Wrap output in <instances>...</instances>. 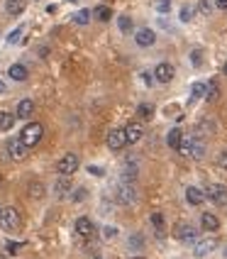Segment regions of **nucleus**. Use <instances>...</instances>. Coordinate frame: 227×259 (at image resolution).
I'll return each instance as SVG.
<instances>
[{
	"label": "nucleus",
	"mask_w": 227,
	"mask_h": 259,
	"mask_svg": "<svg viewBox=\"0 0 227 259\" xmlns=\"http://www.w3.org/2000/svg\"><path fill=\"white\" fill-rule=\"evenodd\" d=\"M173 76H176V69L171 66L169 61H161V64H156L154 81H159V83H171V81H173Z\"/></svg>",
	"instance_id": "nucleus-9"
},
{
	"label": "nucleus",
	"mask_w": 227,
	"mask_h": 259,
	"mask_svg": "<svg viewBox=\"0 0 227 259\" xmlns=\"http://www.w3.org/2000/svg\"><path fill=\"white\" fill-rule=\"evenodd\" d=\"M154 105H152V103H140V105H137V115L142 117V120H152V117H154Z\"/></svg>",
	"instance_id": "nucleus-24"
},
{
	"label": "nucleus",
	"mask_w": 227,
	"mask_h": 259,
	"mask_svg": "<svg viewBox=\"0 0 227 259\" xmlns=\"http://www.w3.org/2000/svg\"><path fill=\"white\" fill-rule=\"evenodd\" d=\"M142 245H144V237L142 235H129V249H142Z\"/></svg>",
	"instance_id": "nucleus-34"
},
{
	"label": "nucleus",
	"mask_w": 227,
	"mask_h": 259,
	"mask_svg": "<svg viewBox=\"0 0 227 259\" xmlns=\"http://www.w3.org/2000/svg\"><path fill=\"white\" fill-rule=\"evenodd\" d=\"M217 169L227 171V149H222V152L217 154Z\"/></svg>",
	"instance_id": "nucleus-37"
},
{
	"label": "nucleus",
	"mask_w": 227,
	"mask_h": 259,
	"mask_svg": "<svg viewBox=\"0 0 227 259\" xmlns=\"http://www.w3.org/2000/svg\"><path fill=\"white\" fill-rule=\"evenodd\" d=\"M108 149H113V152H120L125 144H127V140H125V130L122 127H113L110 132H108Z\"/></svg>",
	"instance_id": "nucleus-10"
},
{
	"label": "nucleus",
	"mask_w": 227,
	"mask_h": 259,
	"mask_svg": "<svg viewBox=\"0 0 227 259\" xmlns=\"http://www.w3.org/2000/svg\"><path fill=\"white\" fill-rule=\"evenodd\" d=\"M215 8L217 10H227V0H215Z\"/></svg>",
	"instance_id": "nucleus-43"
},
{
	"label": "nucleus",
	"mask_w": 227,
	"mask_h": 259,
	"mask_svg": "<svg viewBox=\"0 0 227 259\" xmlns=\"http://www.w3.org/2000/svg\"><path fill=\"white\" fill-rule=\"evenodd\" d=\"M71 176H59L57 184H54V193H57L59 198H66V196H71Z\"/></svg>",
	"instance_id": "nucleus-16"
},
{
	"label": "nucleus",
	"mask_w": 227,
	"mask_h": 259,
	"mask_svg": "<svg viewBox=\"0 0 227 259\" xmlns=\"http://www.w3.org/2000/svg\"><path fill=\"white\" fill-rule=\"evenodd\" d=\"M5 152H8V157L13 159V161H25L29 157V149L20 140H10V142L5 144Z\"/></svg>",
	"instance_id": "nucleus-7"
},
{
	"label": "nucleus",
	"mask_w": 227,
	"mask_h": 259,
	"mask_svg": "<svg viewBox=\"0 0 227 259\" xmlns=\"http://www.w3.org/2000/svg\"><path fill=\"white\" fill-rule=\"evenodd\" d=\"M22 32H25V25H20V27H15L13 32L8 34V39H5V42H8V44H15V42H17V39H20V37H22Z\"/></svg>",
	"instance_id": "nucleus-32"
},
{
	"label": "nucleus",
	"mask_w": 227,
	"mask_h": 259,
	"mask_svg": "<svg viewBox=\"0 0 227 259\" xmlns=\"http://www.w3.org/2000/svg\"><path fill=\"white\" fill-rule=\"evenodd\" d=\"M222 73H225V76H227V61H225V66H222Z\"/></svg>",
	"instance_id": "nucleus-46"
},
{
	"label": "nucleus",
	"mask_w": 227,
	"mask_h": 259,
	"mask_svg": "<svg viewBox=\"0 0 227 259\" xmlns=\"http://www.w3.org/2000/svg\"><path fill=\"white\" fill-rule=\"evenodd\" d=\"M88 171L93 174V176H105V171H103L100 166H88Z\"/></svg>",
	"instance_id": "nucleus-41"
},
{
	"label": "nucleus",
	"mask_w": 227,
	"mask_h": 259,
	"mask_svg": "<svg viewBox=\"0 0 227 259\" xmlns=\"http://www.w3.org/2000/svg\"><path fill=\"white\" fill-rule=\"evenodd\" d=\"M125 140H127V144H137L140 140H142V135H144V130H142V125L134 120V122H127L125 125Z\"/></svg>",
	"instance_id": "nucleus-14"
},
{
	"label": "nucleus",
	"mask_w": 227,
	"mask_h": 259,
	"mask_svg": "<svg viewBox=\"0 0 227 259\" xmlns=\"http://www.w3.org/2000/svg\"><path fill=\"white\" fill-rule=\"evenodd\" d=\"M8 76L13 78V81H27V66L25 64H13L10 69H8Z\"/></svg>",
	"instance_id": "nucleus-21"
},
{
	"label": "nucleus",
	"mask_w": 227,
	"mask_h": 259,
	"mask_svg": "<svg viewBox=\"0 0 227 259\" xmlns=\"http://www.w3.org/2000/svg\"><path fill=\"white\" fill-rule=\"evenodd\" d=\"M186 201L191 205H203L205 203V191L198 186H188L186 188Z\"/></svg>",
	"instance_id": "nucleus-17"
},
{
	"label": "nucleus",
	"mask_w": 227,
	"mask_h": 259,
	"mask_svg": "<svg viewBox=\"0 0 227 259\" xmlns=\"http://www.w3.org/2000/svg\"><path fill=\"white\" fill-rule=\"evenodd\" d=\"M44 137V125L42 122H27L25 127H22V132H20V142L25 144L27 149H32V147H37V144L42 142Z\"/></svg>",
	"instance_id": "nucleus-1"
},
{
	"label": "nucleus",
	"mask_w": 227,
	"mask_h": 259,
	"mask_svg": "<svg viewBox=\"0 0 227 259\" xmlns=\"http://www.w3.org/2000/svg\"><path fill=\"white\" fill-rule=\"evenodd\" d=\"M25 8H27V0H5V13L13 15V17L22 15Z\"/></svg>",
	"instance_id": "nucleus-19"
},
{
	"label": "nucleus",
	"mask_w": 227,
	"mask_h": 259,
	"mask_svg": "<svg viewBox=\"0 0 227 259\" xmlns=\"http://www.w3.org/2000/svg\"><path fill=\"white\" fill-rule=\"evenodd\" d=\"M117 201L122 203V205H132V203H137V188H134V184L125 181L122 186L117 188Z\"/></svg>",
	"instance_id": "nucleus-11"
},
{
	"label": "nucleus",
	"mask_w": 227,
	"mask_h": 259,
	"mask_svg": "<svg viewBox=\"0 0 227 259\" xmlns=\"http://www.w3.org/2000/svg\"><path fill=\"white\" fill-rule=\"evenodd\" d=\"M122 179L129 181V184L137 179V164H134V161H127V164H125V169H122Z\"/></svg>",
	"instance_id": "nucleus-25"
},
{
	"label": "nucleus",
	"mask_w": 227,
	"mask_h": 259,
	"mask_svg": "<svg viewBox=\"0 0 227 259\" xmlns=\"http://www.w3.org/2000/svg\"><path fill=\"white\" fill-rule=\"evenodd\" d=\"M208 103H215L217 98H220V86H217V81H208V86H205V96H203Z\"/></svg>",
	"instance_id": "nucleus-23"
},
{
	"label": "nucleus",
	"mask_w": 227,
	"mask_h": 259,
	"mask_svg": "<svg viewBox=\"0 0 227 259\" xmlns=\"http://www.w3.org/2000/svg\"><path fill=\"white\" fill-rule=\"evenodd\" d=\"M213 8H215V5L210 3V0H200V3H198V10L203 15H210V13H213Z\"/></svg>",
	"instance_id": "nucleus-36"
},
{
	"label": "nucleus",
	"mask_w": 227,
	"mask_h": 259,
	"mask_svg": "<svg viewBox=\"0 0 227 259\" xmlns=\"http://www.w3.org/2000/svg\"><path fill=\"white\" fill-rule=\"evenodd\" d=\"M152 5H154L156 13H169V10H171V3H169V0H154Z\"/></svg>",
	"instance_id": "nucleus-35"
},
{
	"label": "nucleus",
	"mask_w": 227,
	"mask_h": 259,
	"mask_svg": "<svg viewBox=\"0 0 227 259\" xmlns=\"http://www.w3.org/2000/svg\"><path fill=\"white\" fill-rule=\"evenodd\" d=\"M0 228L5 232H17L22 228V215H20V210L13 208V205H8V208H3L0 210Z\"/></svg>",
	"instance_id": "nucleus-2"
},
{
	"label": "nucleus",
	"mask_w": 227,
	"mask_h": 259,
	"mask_svg": "<svg viewBox=\"0 0 227 259\" xmlns=\"http://www.w3.org/2000/svg\"><path fill=\"white\" fill-rule=\"evenodd\" d=\"M93 259H100V257H93Z\"/></svg>",
	"instance_id": "nucleus-50"
},
{
	"label": "nucleus",
	"mask_w": 227,
	"mask_h": 259,
	"mask_svg": "<svg viewBox=\"0 0 227 259\" xmlns=\"http://www.w3.org/2000/svg\"><path fill=\"white\" fill-rule=\"evenodd\" d=\"M29 196H32V198H44V186L39 181H32V184H29Z\"/></svg>",
	"instance_id": "nucleus-31"
},
{
	"label": "nucleus",
	"mask_w": 227,
	"mask_h": 259,
	"mask_svg": "<svg viewBox=\"0 0 227 259\" xmlns=\"http://www.w3.org/2000/svg\"><path fill=\"white\" fill-rule=\"evenodd\" d=\"M15 122H17L15 113H10V110H3L0 113V132H10L15 127Z\"/></svg>",
	"instance_id": "nucleus-22"
},
{
	"label": "nucleus",
	"mask_w": 227,
	"mask_h": 259,
	"mask_svg": "<svg viewBox=\"0 0 227 259\" xmlns=\"http://www.w3.org/2000/svg\"><path fill=\"white\" fill-rule=\"evenodd\" d=\"M73 230H76V235H78L81 240H90V237L96 235V225H93V220H90V218L81 215L76 223H73Z\"/></svg>",
	"instance_id": "nucleus-6"
},
{
	"label": "nucleus",
	"mask_w": 227,
	"mask_h": 259,
	"mask_svg": "<svg viewBox=\"0 0 227 259\" xmlns=\"http://www.w3.org/2000/svg\"><path fill=\"white\" fill-rule=\"evenodd\" d=\"M191 61H193V66H200V64H203V54H200V49H193Z\"/></svg>",
	"instance_id": "nucleus-38"
},
{
	"label": "nucleus",
	"mask_w": 227,
	"mask_h": 259,
	"mask_svg": "<svg viewBox=\"0 0 227 259\" xmlns=\"http://www.w3.org/2000/svg\"><path fill=\"white\" fill-rule=\"evenodd\" d=\"M0 259H5V257H3V254H0Z\"/></svg>",
	"instance_id": "nucleus-49"
},
{
	"label": "nucleus",
	"mask_w": 227,
	"mask_h": 259,
	"mask_svg": "<svg viewBox=\"0 0 227 259\" xmlns=\"http://www.w3.org/2000/svg\"><path fill=\"white\" fill-rule=\"evenodd\" d=\"M83 198H85V191H81V188H78V191L73 193V201H83Z\"/></svg>",
	"instance_id": "nucleus-42"
},
{
	"label": "nucleus",
	"mask_w": 227,
	"mask_h": 259,
	"mask_svg": "<svg viewBox=\"0 0 227 259\" xmlns=\"http://www.w3.org/2000/svg\"><path fill=\"white\" fill-rule=\"evenodd\" d=\"M215 247H217V240H215V237H203V240H196L193 254H196L198 259H203V257H208Z\"/></svg>",
	"instance_id": "nucleus-12"
},
{
	"label": "nucleus",
	"mask_w": 227,
	"mask_h": 259,
	"mask_svg": "<svg viewBox=\"0 0 227 259\" xmlns=\"http://www.w3.org/2000/svg\"><path fill=\"white\" fill-rule=\"evenodd\" d=\"M178 152L186 154V157H191V159H203L205 157V144H203V140L196 137V135H193V137H184Z\"/></svg>",
	"instance_id": "nucleus-3"
},
{
	"label": "nucleus",
	"mask_w": 227,
	"mask_h": 259,
	"mask_svg": "<svg viewBox=\"0 0 227 259\" xmlns=\"http://www.w3.org/2000/svg\"><path fill=\"white\" fill-rule=\"evenodd\" d=\"M90 17H93V13H90V10H78V13L73 15V25H88V22H90Z\"/></svg>",
	"instance_id": "nucleus-27"
},
{
	"label": "nucleus",
	"mask_w": 227,
	"mask_h": 259,
	"mask_svg": "<svg viewBox=\"0 0 227 259\" xmlns=\"http://www.w3.org/2000/svg\"><path fill=\"white\" fill-rule=\"evenodd\" d=\"M152 223H154L156 228H164V218H161V213H154V215H152Z\"/></svg>",
	"instance_id": "nucleus-39"
},
{
	"label": "nucleus",
	"mask_w": 227,
	"mask_h": 259,
	"mask_svg": "<svg viewBox=\"0 0 227 259\" xmlns=\"http://www.w3.org/2000/svg\"><path fill=\"white\" fill-rule=\"evenodd\" d=\"M203 96H205V83H193V88H191V101L188 103H196Z\"/></svg>",
	"instance_id": "nucleus-29"
},
{
	"label": "nucleus",
	"mask_w": 227,
	"mask_h": 259,
	"mask_svg": "<svg viewBox=\"0 0 227 259\" xmlns=\"http://www.w3.org/2000/svg\"><path fill=\"white\" fill-rule=\"evenodd\" d=\"M134 42H137V47H152V44L156 42V32L154 29H149V27H142V29H137L134 32Z\"/></svg>",
	"instance_id": "nucleus-13"
},
{
	"label": "nucleus",
	"mask_w": 227,
	"mask_h": 259,
	"mask_svg": "<svg viewBox=\"0 0 227 259\" xmlns=\"http://www.w3.org/2000/svg\"><path fill=\"white\" fill-rule=\"evenodd\" d=\"M22 242H13V240H10V242H5V252H8V254H20V252H22Z\"/></svg>",
	"instance_id": "nucleus-33"
},
{
	"label": "nucleus",
	"mask_w": 227,
	"mask_h": 259,
	"mask_svg": "<svg viewBox=\"0 0 227 259\" xmlns=\"http://www.w3.org/2000/svg\"><path fill=\"white\" fill-rule=\"evenodd\" d=\"M205 198L210 203H215V205H227V186L225 184H213V186H208Z\"/></svg>",
	"instance_id": "nucleus-8"
},
{
	"label": "nucleus",
	"mask_w": 227,
	"mask_h": 259,
	"mask_svg": "<svg viewBox=\"0 0 227 259\" xmlns=\"http://www.w3.org/2000/svg\"><path fill=\"white\" fill-rule=\"evenodd\" d=\"M178 17H181V22H191V20L196 17V8H193V5H184L181 13H178Z\"/></svg>",
	"instance_id": "nucleus-28"
},
{
	"label": "nucleus",
	"mask_w": 227,
	"mask_h": 259,
	"mask_svg": "<svg viewBox=\"0 0 227 259\" xmlns=\"http://www.w3.org/2000/svg\"><path fill=\"white\" fill-rule=\"evenodd\" d=\"M132 259H144V257H132Z\"/></svg>",
	"instance_id": "nucleus-48"
},
{
	"label": "nucleus",
	"mask_w": 227,
	"mask_h": 259,
	"mask_svg": "<svg viewBox=\"0 0 227 259\" xmlns=\"http://www.w3.org/2000/svg\"><path fill=\"white\" fill-rule=\"evenodd\" d=\"M0 210H3V208H0Z\"/></svg>",
	"instance_id": "nucleus-51"
},
{
	"label": "nucleus",
	"mask_w": 227,
	"mask_h": 259,
	"mask_svg": "<svg viewBox=\"0 0 227 259\" xmlns=\"http://www.w3.org/2000/svg\"><path fill=\"white\" fill-rule=\"evenodd\" d=\"M78 166H81V159H78V154H73V152L64 154V157L57 161L59 176H73V174L78 171Z\"/></svg>",
	"instance_id": "nucleus-4"
},
{
	"label": "nucleus",
	"mask_w": 227,
	"mask_h": 259,
	"mask_svg": "<svg viewBox=\"0 0 227 259\" xmlns=\"http://www.w3.org/2000/svg\"><path fill=\"white\" fill-rule=\"evenodd\" d=\"M32 113H34V103H32V98H22V101L17 103V108H15V117H17V120H29Z\"/></svg>",
	"instance_id": "nucleus-15"
},
{
	"label": "nucleus",
	"mask_w": 227,
	"mask_h": 259,
	"mask_svg": "<svg viewBox=\"0 0 227 259\" xmlns=\"http://www.w3.org/2000/svg\"><path fill=\"white\" fill-rule=\"evenodd\" d=\"M0 188H3V176H0Z\"/></svg>",
	"instance_id": "nucleus-47"
},
{
	"label": "nucleus",
	"mask_w": 227,
	"mask_h": 259,
	"mask_svg": "<svg viewBox=\"0 0 227 259\" xmlns=\"http://www.w3.org/2000/svg\"><path fill=\"white\" fill-rule=\"evenodd\" d=\"M93 15H96V17H98L100 22H108V20H110V17H113V10H110V8H108V5H98V8H96V10H93Z\"/></svg>",
	"instance_id": "nucleus-26"
},
{
	"label": "nucleus",
	"mask_w": 227,
	"mask_h": 259,
	"mask_svg": "<svg viewBox=\"0 0 227 259\" xmlns=\"http://www.w3.org/2000/svg\"><path fill=\"white\" fill-rule=\"evenodd\" d=\"M200 225H203L205 232L220 230V220H217V215H213V213H203V215H200Z\"/></svg>",
	"instance_id": "nucleus-18"
},
{
	"label": "nucleus",
	"mask_w": 227,
	"mask_h": 259,
	"mask_svg": "<svg viewBox=\"0 0 227 259\" xmlns=\"http://www.w3.org/2000/svg\"><path fill=\"white\" fill-rule=\"evenodd\" d=\"M105 237H108V240L117 237V228H113V225H110V228H105Z\"/></svg>",
	"instance_id": "nucleus-40"
},
{
	"label": "nucleus",
	"mask_w": 227,
	"mask_h": 259,
	"mask_svg": "<svg viewBox=\"0 0 227 259\" xmlns=\"http://www.w3.org/2000/svg\"><path fill=\"white\" fill-rule=\"evenodd\" d=\"M5 91H8V88H5V83L0 81V93H5Z\"/></svg>",
	"instance_id": "nucleus-45"
},
{
	"label": "nucleus",
	"mask_w": 227,
	"mask_h": 259,
	"mask_svg": "<svg viewBox=\"0 0 227 259\" xmlns=\"http://www.w3.org/2000/svg\"><path fill=\"white\" fill-rule=\"evenodd\" d=\"M142 81L147 83V86H152V81H154V76H149V73H144L142 76Z\"/></svg>",
	"instance_id": "nucleus-44"
},
{
	"label": "nucleus",
	"mask_w": 227,
	"mask_h": 259,
	"mask_svg": "<svg viewBox=\"0 0 227 259\" xmlns=\"http://www.w3.org/2000/svg\"><path fill=\"white\" fill-rule=\"evenodd\" d=\"M181 140H184V130H181V127L169 130V135H166V144H169V149H176V152H178Z\"/></svg>",
	"instance_id": "nucleus-20"
},
{
	"label": "nucleus",
	"mask_w": 227,
	"mask_h": 259,
	"mask_svg": "<svg viewBox=\"0 0 227 259\" xmlns=\"http://www.w3.org/2000/svg\"><path fill=\"white\" fill-rule=\"evenodd\" d=\"M117 27H120V32H132V17H127V15H120L117 17Z\"/></svg>",
	"instance_id": "nucleus-30"
},
{
	"label": "nucleus",
	"mask_w": 227,
	"mask_h": 259,
	"mask_svg": "<svg viewBox=\"0 0 227 259\" xmlns=\"http://www.w3.org/2000/svg\"><path fill=\"white\" fill-rule=\"evenodd\" d=\"M173 235H176V240L184 242V245H193V242L198 240V230H196L193 225H188V223H178V225L173 228Z\"/></svg>",
	"instance_id": "nucleus-5"
}]
</instances>
